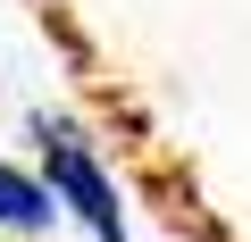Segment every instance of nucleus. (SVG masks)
Instances as JSON below:
<instances>
[{
    "instance_id": "nucleus-1",
    "label": "nucleus",
    "mask_w": 251,
    "mask_h": 242,
    "mask_svg": "<svg viewBox=\"0 0 251 242\" xmlns=\"http://www.w3.org/2000/svg\"><path fill=\"white\" fill-rule=\"evenodd\" d=\"M42 176H50V200L59 209H75L84 225H92V242H126V209H117V184H109V167L92 159V142L67 126V117H42Z\"/></svg>"
},
{
    "instance_id": "nucleus-2",
    "label": "nucleus",
    "mask_w": 251,
    "mask_h": 242,
    "mask_svg": "<svg viewBox=\"0 0 251 242\" xmlns=\"http://www.w3.org/2000/svg\"><path fill=\"white\" fill-rule=\"evenodd\" d=\"M50 217H59L50 184H34L25 167H9V159H0V225H9V234H42Z\"/></svg>"
}]
</instances>
